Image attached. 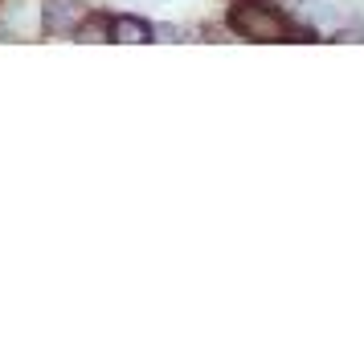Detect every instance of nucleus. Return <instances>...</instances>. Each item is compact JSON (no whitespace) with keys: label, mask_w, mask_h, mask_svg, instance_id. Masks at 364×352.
Wrapping results in <instances>:
<instances>
[{"label":"nucleus","mask_w":364,"mask_h":352,"mask_svg":"<svg viewBox=\"0 0 364 352\" xmlns=\"http://www.w3.org/2000/svg\"><path fill=\"white\" fill-rule=\"evenodd\" d=\"M230 25L250 41H287L295 33L291 21H282L274 9H262V4H237L230 13Z\"/></svg>","instance_id":"nucleus-1"},{"label":"nucleus","mask_w":364,"mask_h":352,"mask_svg":"<svg viewBox=\"0 0 364 352\" xmlns=\"http://www.w3.org/2000/svg\"><path fill=\"white\" fill-rule=\"evenodd\" d=\"M86 17V9L78 0H50L46 9H41V25L50 29V33H70V29H78Z\"/></svg>","instance_id":"nucleus-2"},{"label":"nucleus","mask_w":364,"mask_h":352,"mask_svg":"<svg viewBox=\"0 0 364 352\" xmlns=\"http://www.w3.org/2000/svg\"><path fill=\"white\" fill-rule=\"evenodd\" d=\"M111 29H115V41H123V46H139V41H148L151 37V29L139 17H119Z\"/></svg>","instance_id":"nucleus-3"},{"label":"nucleus","mask_w":364,"mask_h":352,"mask_svg":"<svg viewBox=\"0 0 364 352\" xmlns=\"http://www.w3.org/2000/svg\"><path fill=\"white\" fill-rule=\"evenodd\" d=\"M279 4H295V0H279Z\"/></svg>","instance_id":"nucleus-4"}]
</instances>
